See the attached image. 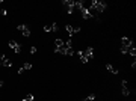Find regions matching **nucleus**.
Masks as SVG:
<instances>
[{
    "mask_svg": "<svg viewBox=\"0 0 136 101\" xmlns=\"http://www.w3.org/2000/svg\"><path fill=\"white\" fill-rule=\"evenodd\" d=\"M89 12L92 14H97V12H104L106 9H108V3L106 2H103V0H92L89 5Z\"/></svg>",
    "mask_w": 136,
    "mask_h": 101,
    "instance_id": "obj_1",
    "label": "nucleus"
},
{
    "mask_svg": "<svg viewBox=\"0 0 136 101\" xmlns=\"http://www.w3.org/2000/svg\"><path fill=\"white\" fill-rule=\"evenodd\" d=\"M62 6L67 9V14H70V15L74 14V0H63Z\"/></svg>",
    "mask_w": 136,
    "mask_h": 101,
    "instance_id": "obj_2",
    "label": "nucleus"
},
{
    "mask_svg": "<svg viewBox=\"0 0 136 101\" xmlns=\"http://www.w3.org/2000/svg\"><path fill=\"white\" fill-rule=\"evenodd\" d=\"M17 29H18V32L23 35V36H26V38L30 36V29H29V26H27V24H20Z\"/></svg>",
    "mask_w": 136,
    "mask_h": 101,
    "instance_id": "obj_3",
    "label": "nucleus"
},
{
    "mask_svg": "<svg viewBox=\"0 0 136 101\" xmlns=\"http://www.w3.org/2000/svg\"><path fill=\"white\" fill-rule=\"evenodd\" d=\"M9 47L14 50V53H21V44H20V42H17L15 39L9 41Z\"/></svg>",
    "mask_w": 136,
    "mask_h": 101,
    "instance_id": "obj_4",
    "label": "nucleus"
},
{
    "mask_svg": "<svg viewBox=\"0 0 136 101\" xmlns=\"http://www.w3.org/2000/svg\"><path fill=\"white\" fill-rule=\"evenodd\" d=\"M121 93L124 97H128L130 95V91H128V84H127V80H123L121 82Z\"/></svg>",
    "mask_w": 136,
    "mask_h": 101,
    "instance_id": "obj_5",
    "label": "nucleus"
},
{
    "mask_svg": "<svg viewBox=\"0 0 136 101\" xmlns=\"http://www.w3.org/2000/svg\"><path fill=\"white\" fill-rule=\"evenodd\" d=\"M133 44H135V42L130 41L127 36H123V38H121V47H127V48H128V47H132Z\"/></svg>",
    "mask_w": 136,
    "mask_h": 101,
    "instance_id": "obj_6",
    "label": "nucleus"
},
{
    "mask_svg": "<svg viewBox=\"0 0 136 101\" xmlns=\"http://www.w3.org/2000/svg\"><path fill=\"white\" fill-rule=\"evenodd\" d=\"M80 14H82V17L85 18V20H89V18H92V17H94V15H92V14L89 12V9L86 8V6H85V8H83V9L80 11Z\"/></svg>",
    "mask_w": 136,
    "mask_h": 101,
    "instance_id": "obj_7",
    "label": "nucleus"
},
{
    "mask_svg": "<svg viewBox=\"0 0 136 101\" xmlns=\"http://www.w3.org/2000/svg\"><path fill=\"white\" fill-rule=\"evenodd\" d=\"M83 53H85V56L88 57V60H92V59H94V48H92V47H88V48L83 51Z\"/></svg>",
    "mask_w": 136,
    "mask_h": 101,
    "instance_id": "obj_8",
    "label": "nucleus"
},
{
    "mask_svg": "<svg viewBox=\"0 0 136 101\" xmlns=\"http://www.w3.org/2000/svg\"><path fill=\"white\" fill-rule=\"evenodd\" d=\"M77 56H79V59H80V62H82V63H88V62H89V60H88V57L85 56V53H83V50L77 51Z\"/></svg>",
    "mask_w": 136,
    "mask_h": 101,
    "instance_id": "obj_9",
    "label": "nucleus"
},
{
    "mask_svg": "<svg viewBox=\"0 0 136 101\" xmlns=\"http://www.w3.org/2000/svg\"><path fill=\"white\" fill-rule=\"evenodd\" d=\"M106 69H108L109 73H112L113 76H118V73H119V71H118L117 68L113 67V65H110V63H108V65H106Z\"/></svg>",
    "mask_w": 136,
    "mask_h": 101,
    "instance_id": "obj_10",
    "label": "nucleus"
},
{
    "mask_svg": "<svg viewBox=\"0 0 136 101\" xmlns=\"http://www.w3.org/2000/svg\"><path fill=\"white\" fill-rule=\"evenodd\" d=\"M83 8H85V2H83V0H77V2H74V9L82 11Z\"/></svg>",
    "mask_w": 136,
    "mask_h": 101,
    "instance_id": "obj_11",
    "label": "nucleus"
},
{
    "mask_svg": "<svg viewBox=\"0 0 136 101\" xmlns=\"http://www.w3.org/2000/svg\"><path fill=\"white\" fill-rule=\"evenodd\" d=\"M127 54H130V56L135 59V56H136V47H135V44H133L130 48H128V53H127Z\"/></svg>",
    "mask_w": 136,
    "mask_h": 101,
    "instance_id": "obj_12",
    "label": "nucleus"
},
{
    "mask_svg": "<svg viewBox=\"0 0 136 101\" xmlns=\"http://www.w3.org/2000/svg\"><path fill=\"white\" fill-rule=\"evenodd\" d=\"M65 30H67V33L70 35V36H73V33H74V27H73L71 24H67V26H65Z\"/></svg>",
    "mask_w": 136,
    "mask_h": 101,
    "instance_id": "obj_13",
    "label": "nucleus"
},
{
    "mask_svg": "<svg viewBox=\"0 0 136 101\" xmlns=\"http://www.w3.org/2000/svg\"><path fill=\"white\" fill-rule=\"evenodd\" d=\"M63 44H65V41H63V39H61V38L54 39V45H56V48H58V47H63Z\"/></svg>",
    "mask_w": 136,
    "mask_h": 101,
    "instance_id": "obj_14",
    "label": "nucleus"
},
{
    "mask_svg": "<svg viewBox=\"0 0 136 101\" xmlns=\"http://www.w3.org/2000/svg\"><path fill=\"white\" fill-rule=\"evenodd\" d=\"M6 59H8V57H6V56H5L3 53H0V67H3V65H5Z\"/></svg>",
    "mask_w": 136,
    "mask_h": 101,
    "instance_id": "obj_15",
    "label": "nucleus"
},
{
    "mask_svg": "<svg viewBox=\"0 0 136 101\" xmlns=\"http://www.w3.org/2000/svg\"><path fill=\"white\" fill-rule=\"evenodd\" d=\"M65 45V44H63ZM74 54V50H73V47H67V51H65V56H73Z\"/></svg>",
    "mask_w": 136,
    "mask_h": 101,
    "instance_id": "obj_16",
    "label": "nucleus"
},
{
    "mask_svg": "<svg viewBox=\"0 0 136 101\" xmlns=\"http://www.w3.org/2000/svg\"><path fill=\"white\" fill-rule=\"evenodd\" d=\"M33 98H35V97H33L32 93H27V95H26V97H24L21 101H33Z\"/></svg>",
    "mask_w": 136,
    "mask_h": 101,
    "instance_id": "obj_17",
    "label": "nucleus"
},
{
    "mask_svg": "<svg viewBox=\"0 0 136 101\" xmlns=\"http://www.w3.org/2000/svg\"><path fill=\"white\" fill-rule=\"evenodd\" d=\"M50 29H52V32H58V30H59V24H58V23H53V24L50 26Z\"/></svg>",
    "mask_w": 136,
    "mask_h": 101,
    "instance_id": "obj_18",
    "label": "nucleus"
},
{
    "mask_svg": "<svg viewBox=\"0 0 136 101\" xmlns=\"http://www.w3.org/2000/svg\"><path fill=\"white\" fill-rule=\"evenodd\" d=\"M85 101H95V95H94V93H91V95H88V97L85 98Z\"/></svg>",
    "mask_w": 136,
    "mask_h": 101,
    "instance_id": "obj_19",
    "label": "nucleus"
},
{
    "mask_svg": "<svg viewBox=\"0 0 136 101\" xmlns=\"http://www.w3.org/2000/svg\"><path fill=\"white\" fill-rule=\"evenodd\" d=\"M21 68H23L24 71H27V69H32V63H24Z\"/></svg>",
    "mask_w": 136,
    "mask_h": 101,
    "instance_id": "obj_20",
    "label": "nucleus"
},
{
    "mask_svg": "<svg viewBox=\"0 0 136 101\" xmlns=\"http://www.w3.org/2000/svg\"><path fill=\"white\" fill-rule=\"evenodd\" d=\"M3 67H6V68H11V67H12V62H11V60H9V59H6V62H5V65H3Z\"/></svg>",
    "mask_w": 136,
    "mask_h": 101,
    "instance_id": "obj_21",
    "label": "nucleus"
},
{
    "mask_svg": "<svg viewBox=\"0 0 136 101\" xmlns=\"http://www.w3.org/2000/svg\"><path fill=\"white\" fill-rule=\"evenodd\" d=\"M44 32H45V33H50V32H52L50 26H44Z\"/></svg>",
    "mask_w": 136,
    "mask_h": 101,
    "instance_id": "obj_22",
    "label": "nucleus"
},
{
    "mask_svg": "<svg viewBox=\"0 0 136 101\" xmlns=\"http://www.w3.org/2000/svg\"><path fill=\"white\" fill-rule=\"evenodd\" d=\"M82 29L80 27H74V33H79V32H80Z\"/></svg>",
    "mask_w": 136,
    "mask_h": 101,
    "instance_id": "obj_23",
    "label": "nucleus"
},
{
    "mask_svg": "<svg viewBox=\"0 0 136 101\" xmlns=\"http://www.w3.org/2000/svg\"><path fill=\"white\" fill-rule=\"evenodd\" d=\"M30 53H32V54H35V53H36V47H32V48H30Z\"/></svg>",
    "mask_w": 136,
    "mask_h": 101,
    "instance_id": "obj_24",
    "label": "nucleus"
},
{
    "mask_svg": "<svg viewBox=\"0 0 136 101\" xmlns=\"http://www.w3.org/2000/svg\"><path fill=\"white\" fill-rule=\"evenodd\" d=\"M3 84H5V83H3V82H2V80H0V88H2V86H3Z\"/></svg>",
    "mask_w": 136,
    "mask_h": 101,
    "instance_id": "obj_25",
    "label": "nucleus"
}]
</instances>
